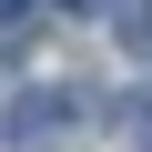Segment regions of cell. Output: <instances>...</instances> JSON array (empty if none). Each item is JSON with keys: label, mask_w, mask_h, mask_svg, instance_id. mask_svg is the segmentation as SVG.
Segmentation results:
<instances>
[{"label": "cell", "mask_w": 152, "mask_h": 152, "mask_svg": "<svg viewBox=\"0 0 152 152\" xmlns=\"http://www.w3.org/2000/svg\"><path fill=\"white\" fill-rule=\"evenodd\" d=\"M71 112H81L71 91H20V102H10V122H0V132H10V142H51V132H71Z\"/></svg>", "instance_id": "obj_1"}, {"label": "cell", "mask_w": 152, "mask_h": 152, "mask_svg": "<svg viewBox=\"0 0 152 152\" xmlns=\"http://www.w3.org/2000/svg\"><path fill=\"white\" fill-rule=\"evenodd\" d=\"M112 31H122V41L152 61V0H112Z\"/></svg>", "instance_id": "obj_2"}, {"label": "cell", "mask_w": 152, "mask_h": 152, "mask_svg": "<svg viewBox=\"0 0 152 152\" xmlns=\"http://www.w3.org/2000/svg\"><path fill=\"white\" fill-rule=\"evenodd\" d=\"M20 10H31V0H0V20H20Z\"/></svg>", "instance_id": "obj_3"}, {"label": "cell", "mask_w": 152, "mask_h": 152, "mask_svg": "<svg viewBox=\"0 0 152 152\" xmlns=\"http://www.w3.org/2000/svg\"><path fill=\"white\" fill-rule=\"evenodd\" d=\"M61 10H102V0H61Z\"/></svg>", "instance_id": "obj_4"}]
</instances>
